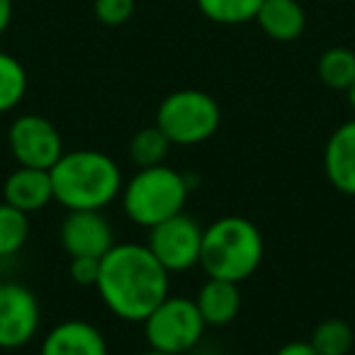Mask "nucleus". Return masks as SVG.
<instances>
[{"label": "nucleus", "mask_w": 355, "mask_h": 355, "mask_svg": "<svg viewBox=\"0 0 355 355\" xmlns=\"http://www.w3.org/2000/svg\"><path fill=\"white\" fill-rule=\"evenodd\" d=\"M95 290L110 314L129 324H141L171 295V272L156 261L146 243L119 241L100 258Z\"/></svg>", "instance_id": "f257e3e1"}, {"label": "nucleus", "mask_w": 355, "mask_h": 355, "mask_svg": "<svg viewBox=\"0 0 355 355\" xmlns=\"http://www.w3.org/2000/svg\"><path fill=\"white\" fill-rule=\"evenodd\" d=\"M54 200L69 209H105L119 198L122 168L112 156L95 148L64 151L51 168Z\"/></svg>", "instance_id": "f03ea898"}, {"label": "nucleus", "mask_w": 355, "mask_h": 355, "mask_svg": "<svg viewBox=\"0 0 355 355\" xmlns=\"http://www.w3.org/2000/svg\"><path fill=\"white\" fill-rule=\"evenodd\" d=\"M266 256L263 234L246 217H222L205 229L200 268L207 277L239 282L253 275Z\"/></svg>", "instance_id": "7ed1b4c3"}, {"label": "nucleus", "mask_w": 355, "mask_h": 355, "mask_svg": "<svg viewBox=\"0 0 355 355\" xmlns=\"http://www.w3.org/2000/svg\"><path fill=\"white\" fill-rule=\"evenodd\" d=\"M193 183L188 175L175 168L166 166H151V168H137L129 180H124L119 202L127 214V219L137 227L151 229L175 214L185 212L188 195Z\"/></svg>", "instance_id": "20e7f679"}, {"label": "nucleus", "mask_w": 355, "mask_h": 355, "mask_svg": "<svg viewBox=\"0 0 355 355\" xmlns=\"http://www.w3.org/2000/svg\"><path fill=\"white\" fill-rule=\"evenodd\" d=\"M222 124L217 100L205 90L183 88L166 95L156 110V127L173 146H198L212 139Z\"/></svg>", "instance_id": "39448f33"}, {"label": "nucleus", "mask_w": 355, "mask_h": 355, "mask_svg": "<svg viewBox=\"0 0 355 355\" xmlns=\"http://www.w3.org/2000/svg\"><path fill=\"white\" fill-rule=\"evenodd\" d=\"M141 326L148 348L178 355H188L198 348L207 329L195 300L185 295H168L141 321Z\"/></svg>", "instance_id": "423d86ee"}, {"label": "nucleus", "mask_w": 355, "mask_h": 355, "mask_svg": "<svg viewBox=\"0 0 355 355\" xmlns=\"http://www.w3.org/2000/svg\"><path fill=\"white\" fill-rule=\"evenodd\" d=\"M205 229L190 214L180 212L148 229V251L168 272H188L200 266Z\"/></svg>", "instance_id": "0eeeda50"}, {"label": "nucleus", "mask_w": 355, "mask_h": 355, "mask_svg": "<svg viewBox=\"0 0 355 355\" xmlns=\"http://www.w3.org/2000/svg\"><path fill=\"white\" fill-rule=\"evenodd\" d=\"M8 146L17 166H32L51 171L64 156V137L51 119L42 114H20L8 129Z\"/></svg>", "instance_id": "6e6552de"}, {"label": "nucleus", "mask_w": 355, "mask_h": 355, "mask_svg": "<svg viewBox=\"0 0 355 355\" xmlns=\"http://www.w3.org/2000/svg\"><path fill=\"white\" fill-rule=\"evenodd\" d=\"M42 306L22 282H0V350H20L40 334Z\"/></svg>", "instance_id": "1a4fd4ad"}, {"label": "nucleus", "mask_w": 355, "mask_h": 355, "mask_svg": "<svg viewBox=\"0 0 355 355\" xmlns=\"http://www.w3.org/2000/svg\"><path fill=\"white\" fill-rule=\"evenodd\" d=\"M59 243L69 258H103L117 239L103 209H69L59 227Z\"/></svg>", "instance_id": "9d476101"}, {"label": "nucleus", "mask_w": 355, "mask_h": 355, "mask_svg": "<svg viewBox=\"0 0 355 355\" xmlns=\"http://www.w3.org/2000/svg\"><path fill=\"white\" fill-rule=\"evenodd\" d=\"M40 355H110L107 338L85 319H66L42 338Z\"/></svg>", "instance_id": "9b49d317"}, {"label": "nucleus", "mask_w": 355, "mask_h": 355, "mask_svg": "<svg viewBox=\"0 0 355 355\" xmlns=\"http://www.w3.org/2000/svg\"><path fill=\"white\" fill-rule=\"evenodd\" d=\"M324 173L338 193L355 198V117L338 124L326 139Z\"/></svg>", "instance_id": "f8f14e48"}, {"label": "nucleus", "mask_w": 355, "mask_h": 355, "mask_svg": "<svg viewBox=\"0 0 355 355\" xmlns=\"http://www.w3.org/2000/svg\"><path fill=\"white\" fill-rule=\"evenodd\" d=\"M54 200L51 173L44 168L17 166L3 183V202L12 205L25 214L40 212Z\"/></svg>", "instance_id": "ddd939ff"}, {"label": "nucleus", "mask_w": 355, "mask_h": 355, "mask_svg": "<svg viewBox=\"0 0 355 355\" xmlns=\"http://www.w3.org/2000/svg\"><path fill=\"white\" fill-rule=\"evenodd\" d=\"M193 300L198 304L200 314H202L205 324L214 326V329L229 326L239 316V311H241V290H239V282L207 277Z\"/></svg>", "instance_id": "4468645a"}, {"label": "nucleus", "mask_w": 355, "mask_h": 355, "mask_svg": "<svg viewBox=\"0 0 355 355\" xmlns=\"http://www.w3.org/2000/svg\"><path fill=\"white\" fill-rule=\"evenodd\" d=\"M256 22L270 40L295 42L304 32L306 15L297 0H263Z\"/></svg>", "instance_id": "2eb2a0df"}, {"label": "nucleus", "mask_w": 355, "mask_h": 355, "mask_svg": "<svg viewBox=\"0 0 355 355\" xmlns=\"http://www.w3.org/2000/svg\"><path fill=\"white\" fill-rule=\"evenodd\" d=\"M171 139L153 124V127H144L129 139V161L134 168H151L166 163L168 153H171Z\"/></svg>", "instance_id": "dca6fc26"}, {"label": "nucleus", "mask_w": 355, "mask_h": 355, "mask_svg": "<svg viewBox=\"0 0 355 355\" xmlns=\"http://www.w3.org/2000/svg\"><path fill=\"white\" fill-rule=\"evenodd\" d=\"M316 71L326 88L348 93L350 85L355 83V51L345 46H331L321 54Z\"/></svg>", "instance_id": "f3484780"}, {"label": "nucleus", "mask_w": 355, "mask_h": 355, "mask_svg": "<svg viewBox=\"0 0 355 355\" xmlns=\"http://www.w3.org/2000/svg\"><path fill=\"white\" fill-rule=\"evenodd\" d=\"M309 343L319 355H348L355 345V331L345 319H324L314 326Z\"/></svg>", "instance_id": "a211bd4d"}, {"label": "nucleus", "mask_w": 355, "mask_h": 355, "mask_svg": "<svg viewBox=\"0 0 355 355\" xmlns=\"http://www.w3.org/2000/svg\"><path fill=\"white\" fill-rule=\"evenodd\" d=\"M30 239V214L0 202V261L17 256Z\"/></svg>", "instance_id": "6ab92c4d"}, {"label": "nucleus", "mask_w": 355, "mask_h": 355, "mask_svg": "<svg viewBox=\"0 0 355 355\" xmlns=\"http://www.w3.org/2000/svg\"><path fill=\"white\" fill-rule=\"evenodd\" d=\"M27 95V71L8 51H0V114L12 112Z\"/></svg>", "instance_id": "aec40b11"}, {"label": "nucleus", "mask_w": 355, "mask_h": 355, "mask_svg": "<svg viewBox=\"0 0 355 355\" xmlns=\"http://www.w3.org/2000/svg\"><path fill=\"white\" fill-rule=\"evenodd\" d=\"M263 0H198V8L207 20L217 25H246L256 20Z\"/></svg>", "instance_id": "412c9836"}, {"label": "nucleus", "mask_w": 355, "mask_h": 355, "mask_svg": "<svg viewBox=\"0 0 355 355\" xmlns=\"http://www.w3.org/2000/svg\"><path fill=\"white\" fill-rule=\"evenodd\" d=\"M137 0H93V12L98 22L107 27H119L132 20Z\"/></svg>", "instance_id": "4be33fe9"}, {"label": "nucleus", "mask_w": 355, "mask_h": 355, "mask_svg": "<svg viewBox=\"0 0 355 355\" xmlns=\"http://www.w3.org/2000/svg\"><path fill=\"white\" fill-rule=\"evenodd\" d=\"M69 275L76 285L95 287L98 275H100V258H71Z\"/></svg>", "instance_id": "5701e85b"}, {"label": "nucleus", "mask_w": 355, "mask_h": 355, "mask_svg": "<svg viewBox=\"0 0 355 355\" xmlns=\"http://www.w3.org/2000/svg\"><path fill=\"white\" fill-rule=\"evenodd\" d=\"M275 355H319V353L311 348L309 340H290V343L280 345L275 350Z\"/></svg>", "instance_id": "b1692460"}, {"label": "nucleus", "mask_w": 355, "mask_h": 355, "mask_svg": "<svg viewBox=\"0 0 355 355\" xmlns=\"http://www.w3.org/2000/svg\"><path fill=\"white\" fill-rule=\"evenodd\" d=\"M10 22H12V0H0V37L6 35Z\"/></svg>", "instance_id": "393cba45"}, {"label": "nucleus", "mask_w": 355, "mask_h": 355, "mask_svg": "<svg viewBox=\"0 0 355 355\" xmlns=\"http://www.w3.org/2000/svg\"><path fill=\"white\" fill-rule=\"evenodd\" d=\"M348 103H350V107H353V112H355V83L350 85V90H348Z\"/></svg>", "instance_id": "a878e982"}, {"label": "nucleus", "mask_w": 355, "mask_h": 355, "mask_svg": "<svg viewBox=\"0 0 355 355\" xmlns=\"http://www.w3.org/2000/svg\"><path fill=\"white\" fill-rule=\"evenodd\" d=\"M139 355H178V353H163V350H153V348H148V350H144V353H139Z\"/></svg>", "instance_id": "bb28decb"}, {"label": "nucleus", "mask_w": 355, "mask_h": 355, "mask_svg": "<svg viewBox=\"0 0 355 355\" xmlns=\"http://www.w3.org/2000/svg\"><path fill=\"white\" fill-rule=\"evenodd\" d=\"M324 3H331V0H324Z\"/></svg>", "instance_id": "cd10ccee"}]
</instances>
